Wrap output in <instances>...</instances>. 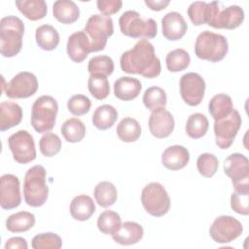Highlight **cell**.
I'll list each match as a JSON object with an SVG mask.
<instances>
[{
    "label": "cell",
    "mask_w": 249,
    "mask_h": 249,
    "mask_svg": "<svg viewBox=\"0 0 249 249\" xmlns=\"http://www.w3.org/2000/svg\"><path fill=\"white\" fill-rule=\"evenodd\" d=\"M118 119V112L114 106L103 104L98 106L92 115V124L99 130H106L113 126Z\"/></svg>",
    "instance_id": "29"
},
{
    "label": "cell",
    "mask_w": 249,
    "mask_h": 249,
    "mask_svg": "<svg viewBox=\"0 0 249 249\" xmlns=\"http://www.w3.org/2000/svg\"><path fill=\"white\" fill-rule=\"evenodd\" d=\"M49 188L46 183V169L42 165L30 167L24 176L23 196L25 202L31 207L45 204L48 198Z\"/></svg>",
    "instance_id": "4"
},
{
    "label": "cell",
    "mask_w": 249,
    "mask_h": 249,
    "mask_svg": "<svg viewBox=\"0 0 249 249\" xmlns=\"http://www.w3.org/2000/svg\"><path fill=\"white\" fill-rule=\"evenodd\" d=\"M60 130L64 139L70 143L80 142L86 134V126L84 123L77 118L67 119L62 124Z\"/></svg>",
    "instance_id": "34"
},
{
    "label": "cell",
    "mask_w": 249,
    "mask_h": 249,
    "mask_svg": "<svg viewBox=\"0 0 249 249\" xmlns=\"http://www.w3.org/2000/svg\"><path fill=\"white\" fill-rule=\"evenodd\" d=\"M220 6L221 3L217 1L210 3L196 1L189 6L187 13L194 25L198 26L208 24L209 26L214 27L218 14L221 10Z\"/></svg>",
    "instance_id": "15"
},
{
    "label": "cell",
    "mask_w": 249,
    "mask_h": 249,
    "mask_svg": "<svg viewBox=\"0 0 249 249\" xmlns=\"http://www.w3.org/2000/svg\"><path fill=\"white\" fill-rule=\"evenodd\" d=\"M242 224L232 216H220L209 228V235L217 243H229L241 235Z\"/></svg>",
    "instance_id": "12"
},
{
    "label": "cell",
    "mask_w": 249,
    "mask_h": 249,
    "mask_svg": "<svg viewBox=\"0 0 249 249\" xmlns=\"http://www.w3.org/2000/svg\"><path fill=\"white\" fill-rule=\"evenodd\" d=\"M249 193L234 192L231 196V206L238 214L247 216L249 214Z\"/></svg>",
    "instance_id": "45"
},
{
    "label": "cell",
    "mask_w": 249,
    "mask_h": 249,
    "mask_svg": "<svg viewBox=\"0 0 249 249\" xmlns=\"http://www.w3.org/2000/svg\"><path fill=\"white\" fill-rule=\"evenodd\" d=\"M39 148L45 157H53L59 153L61 149V140L55 133L47 132L41 137L39 141Z\"/></svg>",
    "instance_id": "42"
},
{
    "label": "cell",
    "mask_w": 249,
    "mask_h": 249,
    "mask_svg": "<svg viewBox=\"0 0 249 249\" xmlns=\"http://www.w3.org/2000/svg\"><path fill=\"white\" fill-rule=\"evenodd\" d=\"M90 99L83 94L73 95L67 101L68 111L75 116H83L87 114L90 110Z\"/></svg>",
    "instance_id": "44"
},
{
    "label": "cell",
    "mask_w": 249,
    "mask_h": 249,
    "mask_svg": "<svg viewBox=\"0 0 249 249\" xmlns=\"http://www.w3.org/2000/svg\"><path fill=\"white\" fill-rule=\"evenodd\" d=\"M24 23L16 16L4 17L0 21V52L5 57L16 56L22 48Z\"/></svg>",
    "instance_id": "2"
},
{
    "label": "cell",
    "mask_w": 249,
    "mask_h": 249,
    "mask_svg": "<svg viewBox=\"0 0 249 249\" xmlns=\"http://www.w3.org/2000/svg\"><path fill=\"white\" fill-rule=\"evenodd\" d=\"M89 74H101L110 76L114 71V61L108 55H97L89 59L88 63Z\"/></svg>",
    "instance_id": "40"
},
{
    "label": "cell",
    "mask_w": 249,
    "mask_h": 249,
    "mask_svg": "<svg viewBox=\"0 0 249 249\" xmlns=\"http://www.w3.org/2000/svg\"><path fill=\"white\" fill-rule=\"evenodd\" d=\"M162 34L169 41H178L184 37L188 25L184 17L178 12H169L161 19Z\"/></svg>",
    "instance_id": "19"
},
{
    "label": "cell",
    "mask_w": 249,
    "mask_h": 249,
    "mask_svg": "<svg viewBox=\"0 0 249 249\" xmlns=\"http://www.w3.org/2000/svg\"><path fill=\"white\" fill-rule=\"evenodd\" d=\"M28 247L26 240L23 237H11L7 240L5 244L6 249H26Z\"/></svg>",
    "instance_id": "47"
},
{
    "label": "cell",
    "mask_w": 249,
    "mask_h": 249,
    "mask_svg": "<svg viewBox=\"0 0 249 249\" xmlns=\"http://www.w3.org/2000/svg\"><path fill=\"white\" fill-rule=\"evenodd\" d=\"M121 217L113 210L103 211L97 219V228L103 234L113 235L121 227Z\"/></svg>",
    "instance_id": "38"
},
{
    "label": "cell",
    "mask_w": 249,
    "mask_h": 249,
    "mask_svg": "<svg viewBox=\"0 0 249 249\" xmlns=\"http://www.w3.org/2000/svg\"><path fill=\"white\" fill-rule=\"evenodd\" d=\"M15 4L19 12L32 21L44 18L48 12L47 4L44 0H21L16 1Z\"/></svg>",
    "instance_id": "28"
},
{
    "label": "cell",
    "mask_w": 249,
    "mask_h": 249,
    "mask_svg": "<svg viewBox=\"0 0 249 249\" xmlns=\"http://www.w3.org/2000/svg\"><path fill=\"white\" fill-rule=\"evenodd\" d=\"M35 39L41 49L53 51L59 44V33L53 25L43 24L36 28Z\"/></svg>",
    "instance_id": "30"
},
{
    "label": "cell",
    "mask_w": 249,
    "mask_h": 249,
    "mask_svg": "<svg viewBox=\"0 0 249 249\" xmlns=\"http://www.w3.org/2000/svg\"><path fill=\"white\" fill-rule=\"evenodd\" d=\"M241 117L238 111L234 110L227 117L215 121L214 123V133L216 145L222 149H229L241 126Z\"/></svg>",
    "instance_id": "10"
},
{
    "label": "cell",
    "mask_w": 249,
    "mask_h": 249,
    "mask_svg": "<svg viewBox=\"0 0 249 249\" xmlns=\"http://www.w3.org/2000/svg\"><path fill=\"white\" fill-rule=\"evenodd\" d=\"M144 235L143 227L135 222L127 221L121 225L120 229L112 235L115 242L121 245H132L142 239Z\"/></svg>",
    "instance_id": "21"
},
{
    "label": "cell",
    "mask_w": 249,
    "mask_h": 249,
    "mask_svg": "<svg viewBox=\"0 0 249 249\" xmlns=\"http://www.w3.org/2000/svg\"><path fill=\"white\" fill-rule=\"evenodd\" d=\"M118 137L125 143H131L136 141L141 135V126L137 120L125 117L120 121L117 125Z\"/></svg>",
    "instance_id": "31"
},
{
    "label": "cell",
    "mask_w": 249,
    "mask_h": 249,
    "mask_svg": "<svg viewBox=\"0 0 249 249\" xmlns=\"http://www.w3.org/2000/svg\"><path fill=\"white\" fill-rule=\"evenodd\" d=\"M69 211L73 219L77 221H87L94 214L95 204L90 196L82 194L72 199Z\"/></svg>",
    "instance_id": "25"
},
{
    "label": "cell",
    "mask_w": 249,
    "mask_h": 249,
    "mask_svg": "<svg viewBox=\"0 0 249 249\" xmlns=\"http://www.w3.org/2000/svg\"><path fill=\"white\" fill-rule=\"evenodd\" d=\"M122 71L138 74L145 78L158 77L161 72V64L155 54V49L148 40H139L132 49L124 52L120 58Z\"/></svg>",
    "instance_id": "1"
},
{
    "label": "cell",
    "mask_w": 249,
    "mask_h": 249,
    "mask_svg": "<svg viewBox=\"0 0 249 249\" xmlns=\"http://www.w3.org/2000/svg\"><path fill=\"white\" fill-rule=\"evenodd\" d=\"M142 89L139 80L132 77H121L114 83V94L117 98L128 101L136 98Z\"/></svg>",
    "instance_id": "24"
},
{
    "label": "cell",
    "mask_w": 249,
    "mask_h": 249,
    "mask_svg": "<svg viewBox=\"0 0 249 249\" xmlns=\"http://www.w3.org/2000/svg\"><path fill=\"white\" fill-rule=\"evenodd\" d=\"M35 224V217L28 211H19L9 216L6 220V228L11 232H24Z\"/></svg>",
    "instance_id": "32"
},
{
    "label": "cell",
    "mask_w": 249,
    "mask_h": 249,
    "mask_svg": "<svg viewBox=\"0 0 249 249\" xmlns=\"http://www.w3.org/2000/svg\"><path fill=\"white\" fill-rule=\"evenodd\" d=\"M209 127V122L207 118L201 113L192 114L186 123V132L194 139L201 138L205 135Z\"/></svg>",
    "instance_id": "35"
},
{
    "label": "cell",
    "mask_w": 249,
    "mask_h": 249,
    "mask_svg": "<svg viewBox=\"0 0 249 249\" xmlns=\"http://www.w3.org/2000/svg\"><path fill=\"white\" fill-rule=\"evenodd\" d=\"M0 205L3 209H14L21 203L20 183L14 174H4L0 178Z\"/></svg>",
    "instance_id": "16"
},
{
    "label": "cell",
    "mask_w": 249,
    "mask_h": 249,
    "mask_svg": "<svg viewBox=\"0 0 249 249\" xmlns=\"http://www.w3.org/2000/svg\"><path fill=\"white\" fill-rule=\"evenodd\" d=\"M121 32L132 39H153L158 32L157 22L151 18H144L136 11H126L119 18Z\"/></svg>",
    "instance_id": "3"
},
{
    "label": "cell",
    "mask_w": 249,
    "mask_h": 249,
    "mask_svg": "<svg viewBox=\"0 0 249 249\" xmlns=\"http://www.w3.org/2000/svg\"><path fill=\"white\" fill-rule=\"evenodd\" d=\"M53 17L63 24H71L78 20L80 9L71 0H57L53 5Z\"/></svg>",
    "instance_id": "26"
},
{
    "label": "cell",
    "mask_w": 249,
    "mask_h": 249,
    "mask_svg": "<svg viewBox=\"0 0 249 249\" xmlns=\"http://www.w3.org/2000/svg\"><path fill=\"white\" fill-rule=\"evenodd\" d=\"M8 145L14 160L18 163L26 164L36 158V149L32 135L26 130H18L8 139Z\"/></svg>",
    "instance_id": "11"
},
{
    "label": "cell",
    "mask_w": 249,
    "mask_h": 249,
    "mask_svg": "<svg viewBox=\"0 0 249 249\" xmlns=\"http://www.w3.org/2000/svg\"><path fill=\"white\" fill-rule=\"evenodd\" d=\"M191 58L189 53L181 48L170 51L165 58L166 67L170 72H180L186 69L190 64Z\"/></svg>",
    "instance_id": "39"
},
{
    "label": "cell",
    "mask_w": 249,
    "mask_h": 249,
    "mask_svg": "<svg viewBox=\"0 0 249 249\" xmlns=\"http://www.w3.org/2000/svg\"><path fill=\"white\" fill-rule=\"evenodd\" d=\"M196 166L198 172L202 176L210 178L217 172L219 167V160L215 155L210 153H203L198 156Z\"/></svg>",
    "instance_id": "43"
},
{
    "label": "cell",
    "mask_w": 249,
    "mask_h": 249,
    "mask_svg": "<svg viewBox=\"0 0 249 249\" xmlns=\"http://www.w3.org/2000/svg\"><path fill=\"white\" fill-rule=\"evenodd\" d=\"M166 102V93L160 87L153 86L145 90L143 95V103L148 110L153 112L160 108H165Z\"/></svg>",
    "instance_id": "36"
},
{
    "label": "cell",
    "mask_w": 249,
    "mask_h": 249,
    "mask_svg": "<svg viewBox=\"0 0 249 249\" xmlns=\"http://www.w3.org/2000/svg\"><path fill=\"white\" fill-rule=\"evenodd\" d=\"M205 92L203 78L194 72L184 74L180 79V93L183 100L190 106H197L201 103Z\"/></svg>",
    "instance_id": "14"
},
{
    "label": "cell",
    "mask_w": 249,
    "mask_h": 249,
    "mask_svg": "<svg viewBox=\"0 0 249 249\" xmlns=\"http://www.w3.org/2000/svg\"><path fill=\"white\" fill-rule=\"evenodd\" d=\"M84 31L89 41L91 51H102L106 46L108 38L113 35V19L111 17L104 15H92L87 20Z\"/></svg>",
    "instance_id": "7"
},
{
    "label": "cell",
    "mask_w": 249,
    "mask_h": 249,
    "mask_svg": "<svg viewBox=\"0 0 249 249\" xmlns=\"http://www.w3.org/2000/svg\"><path fill=\"white\" fill-rule=\"evenodd\" d=\"M228 50L229 46L226 37L209 30L199 33L195 44L196 55L210 62H218L224 59Z\"/></svg>",
    "instance_id": "5"
},
{
    "label": "cell",
    "mask_w": 249,
    "mask_h": 249,
    "mask_svg": "<svg viewBox=\"0 0 249 249\" xmlns=\"http://www.w3.org/2000/svg\"><path fill=\"white\" fill-rule=\"evenodd\" d=\"M88 89L90 94L102 100L110 94V84L106 76L101 74H90L88 80Z\"/></svg>",
    "instance_id": "37"
},
{
    "label": "cell",
    "mask_w": 249,
    "mask_h": 249,
    "mask_svg": "<svg viewBox=\"0 0 249 249\" xmlns=\"http://www.w3.org/2000/svg\"><path fill=\"white\" fill-rule=\"evenodd\" d=\"M224 171L231 179L236 192L249 193V160L243 154L230 155L224 162Z\"/></svg>",
    "instance_id": "9"
},
{
    "label": "cell",
    "mask_w": 249,
    "mask_h": 249,
    "mask_svg": "<svg viewBox=\"0 0 249 249\" xmlns=\"http://www.w3.org/2000/svg\"><path fill=\"white\" fill-rule=\"evenodd\" d=\"M96 5L102 15L110 17L121 10L123 2L121 0H98Z\"/></svg>",
    "instance_id": "46"
},
{
    "label": "cell",
    "mask_w": 249,
    "mask_h": 249,
    "mask_svg": "<svg viewBox=\"0 0 249 249\" xmlns=\"http://www.w3.org/2000/svg\"><path fill=\"white\" fill-rule=\"evenodd\" d=\"M244 20V11L237 5H231L221 9L214 28L234 29L242 24Z\"/></svg>",
    "instance_id": "22"
},
{
    "label": "cell",
    "mask_w": 249,
    "mask_h": 249,
    "mask_svg": "<svg viewBox=\"0 0 249 249\" xmlns=\"http://www.w3.org/2000/svg\"><path fill=\"white\" fill-rule=\"evenodd\" d=\"M66 51L69 58L76 63L83 62L88 54L92 52L84 30L74 32L68 37Z\"/></svg>",
    "instance_id": "18"
},
{
    "label": "cell",
    "mask_w": 249,
    "mask_h": 249,
    "mask_svg": "<svg viewBox=\"0 0 249 249\" xmlns=\"http://www.w3.org/2000/svg\"><path fill=\"white\" fill-rule=\"evenodd\" d=\"M58 113L57 101L50 95H42L38 97L31 107V125L35 131L39 133H47L51 131L56 122Z\"/></svg>",
    "instance_id": "6"
},
{
    "label": "cell",
    "mask_w": 249,
    "mask_h": 249,
    "mask_svg": "<svg viewBox=\"0 0 249 249\" xmlns=\"http://www.w3.org/2000/svg\"><path fill=\"white\" fill-rule=\"evenodd\" d=\"M174 124L173 116L165 108L153 111L149 118L150 132L157 138L169 136L174 129Z\"/></svg>",
    "instance_id": "17"
},
{
    "label": "cell",
    "mask_w": 249,
    "mask_h": 249,
    "mask_svg": "<svg viewBox=\"0 0 249 249\" xmlns=\"http://www.w3.org/2000/svg\"><path fill=\"white\" fill-rule=\"evenodd\" d=\"M31 246L34 249H59L62 246V240L56 233L45 232L35 235L32 238Z\"/></svg>",
    "instance_id": "41"
},
{
    "label": "cell",
    "mask_w": 249,
    "mask_h": 249,
    "mask_svg": "<svg viewBox=\"0 0 249 249\" xmlns=\"http://www.w3.org/2000/svg\"><path fill=\"white\" fill-rule=\"evenodd\" d=\"M141 202L145 210L154 217L165 215L170 208V198L165 188L157 182L150 183L143 188Z\"/></svg>",
    "instance_id": "8"
},
{
    "label": "cell",
    "mask_w": 249,
    "mask_h": 249,
    "mask_svg": "<svg viewBox=\"0 0 249 249\" xmlns=\"http://www.w3.org/2000/svg\"><path fill=\"white\" fill-rule=\"evenodd\" d=\"M190 160V153L187 148L180 145H173L166 148L161 156V162L169 170H180Z\"/></svg>",
    "instance_id": "20"
},
{
    "label": "cell",
    "mask_w": 249,
    "mask_h": 249,
    "mask_svg": "<svg viewBox=\"0 0 249 249\" xmlns=\"http://www.w3.org/2000/svg\"><path fill=\"white\" fill-rule=\"evenodd\" d=\"M39 83L36 76L30 72H19L4 87V91L9 98H27L38 90Z\"/></svg>",
    "instance_id": "13"
},
{
    "label": "cell",
    "mask_w": 249,
    "mask_h": 249,
    "mask_svg": "<svg viewBox=\"0 0 249 249\" xmlns=\"http://www.w3.org/2000/svg\"><path fill=\"white\" fill-rule=\"evenodd\" d=\"M208 111L215 121L229 116L233 111L231 97L224 93L214 95L208 103Z\"/></svg>",
    "instance_id": "27"
},
{
    "label": "cell",
    "mask_w": 249,
    "mask_h": 249,
    "mask_svg": "<svg viewBox=\"0 0 249 249\" xmlns=\"http://www.w3.org/2000/svg\"><path fill=\"white\" fill-rule=\"evenodd\" d=\"M21 107L13 101H3L0 104V130L6 131L18 125L22 120Z\"/></svg>",
    "instance_id": "23"
},
{
    "label": "cell",
    "mask_w": 249,
    "mask_h": 249,
    "mask_svg": "<svg viewBox=\"0 0 249 249\" xmlns=\"http://www.w3.org/2000/svg\"><path fill=\"white\" fill-rule=\"evenodd\" d=\"M169 0H145V4L153 11L164 10L169 5Z\"/></svg>",
    "instance_id": "48"
},
{
    "label": "cell",
    "mask_w": 249,
    "mask_h": 249,
    "mask_svg": "<svg viewBox=\"0 0 249 249\" xmlns=\"http://www.w3.org/2000/svg\"><path fill=\"white\" fill-rule=\"evenodd\" d=\"M94 198L101 207H109L113 205L118 197V192L114 184L108 181L99 182L93 191Z\"/></svg>",
    "instance_id": "33"
}]
</instances>
